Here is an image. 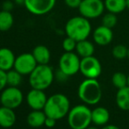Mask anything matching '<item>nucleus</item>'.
I'll use <instances>...</instances> for the list:
<instances>
[{"label":"nucleus","instance_id":"nucleus-29","mask_svg":"<svg viewBox=\"0 0 129 129\" xmlns=\"http://www.w3.org/2000/svg\"><path fill=\"white\" fill-rule=\"evenodd\" d=\"M65 5L71 9H76L80 6L82 0H64Z\"/></svg>","mask_w":129,"mask_h":129},{"label":"nucleus","instance_id":"nucleus-3","mask_svg":"<svg viewBox=\"0 0 129 129\" xmlns=\"http://www.w3.org/2000/svg\"><path fill=\"white\" fill-rule=\"evenodd\" d=\"M77 94L79 99L87 105H97L102 98V89L97 79L86 78L80 83Z\"/></svg>","mask_w":129,"mask_h":129},{"label":"nucleus","instance_id":"nucleus-34","mask_svg":"<svg viewBox=\"0 0 129 129\" xmlns=\"http://www.w3.org/2000/svg\"><path fill=\"white\" fill-rule=\"evenodd\" d=\"M16 4H19V5H24L25 0H14Z\"/></svg>","mask_w":129,"mask_h":129},{"label":"nucleus","instance_id":"nucleus-5","mask_svg":"<svg viewBox=\"0 0 129 129\" xmlns=\"http://www.w3.org/2000/svg\"><path fill=\"white\" fill-rule=\"evenodd\" d=\"M68 123L72 129H86L92 123L91 110L84 105H78L70 110Z\"/></svg>","mask_w":129,"mask_h":129},{"label":"nucleus","instance_id":"nucleus-1","mask_svg":"<svg viewBox=\"0 0 129 129\" xmlns=\"http://www.w3.org/2000/svg\"><path fill=\"white\" fill-rule=\"evenodd\" d=\"M70 110V103L67 96L61 93H56L48 98V100L43 109L47 117L61 119L68 115Z\"/></svg>","mask_w":129,"mask_h":129},{"label":"nucleus","instance_id":"nucleus-10","mask_svg":"<svg viewBox=\"0 0 129 129\" xmlns=\"http://www.w3.org/2000/svg\"><path fill=\"white\" fill-rule=\"evenodd\" d=\"M37 65L38 63L32 53H23L16 57L13 69L22 76H29Z\"/></svg>","mask_w":129,"mask_h":129},{"label":"nucleus","instance_id":"nucleus-15","mask_svg":"<svg viewBox=\"0 0 129 129\" xmlns=\"http://www.w3.org/2000/svg\"><path fill=\"white\" fill-rule=\"evenodd\" d=\"M16 122V114L13 109L2 105L0 107V126L11 128Z\"/></svg>","mask_w":129,"mask_h":129},{"label":"nucleus","instance_id":"nucleus-12","mask_svg":"<svg viewBox=\"0 0 129 129\" xmlns=\"http://www.w3.org/2000/svg\"><path fill=\"white\" fill-rule=\"evenodd\" d=\"M48 100L44 90L33 89L27 93L26 102L33 110H43Z\"/></svg>","mask_w":129,"mask_h":129},{"label":"nucleus","instance_id":"nucleus-6","mask_svg":"<svg viewBox=\"0 0 129 129\" xmlns=\"http://www.w3.org/2000/svg\"><path fill=\"white\" fill-rule=\"evenodd\" d=\"M80 56L77 53L65 52L59 60V69L67 76L71 77L80 71Z\"/></svg>","mask_w":129,"mask_h":129},{"label":"nucleus","instance_id":"nucleus-24","mask_svg":"<svg viewBox=\"0 0 129 129\" xmlns=\"http://www.w3.org/2000/svg\"><path fill=\"white\" fill-rule=\"evenodd\" d=\"M112 84L118 89L127 86V76L122 72H116L112 75Z\"/></svg>","mask_w":129,"mask_h":129},{"label":"nucleus","instance_id":"nucleus-8","mask_svg":"<svg viewBox=\"0 0 129 129\" xmlns=\"http://www.w3.org/2000/svg\"><path fill=\"white\" fill-rule=\"evenodd\" d=\"M24 96L18 87H5L0 94L1 105L9 108L15 109L22 104Z\"/></svg>","mask_w":129,"mask_h":129},{"label":"nucleus","instance_id":"nucleus-26","mask_svg":"<svg viewBox=\"0 0 129 129\" xmlns=\"http://www.w3.org/2000/svg\"><path fill=\"white\" fill-rule=\"evenodd\" d=\"M118 23V18L116 14L112 13V12H107L102 18V25L109 28H113L114 26L117 25Z\"/></svg>","mask_w":129,"mask_h":129},{"label":"nucleus","instance_id":"nucleus-4","mask_svg":"<svg viewBox=\"0 0 129 129\" xmlns=\"http://www.w3.org/2000/svg\"><path fill=\"white\" fill-rule=\"evenodd\" d=\"M54 79V70L48 64H38L29 75V83L33 89L45 90Z\"/></svg>","mask_w":129,"mask_h":129},{"label":"nucleus","instance_id":"nucleus-19","mask_svg":"<svg viewBox=\"0 0 129 129\" xmlns=\"http://www.w3.org/2000/svg\"><path fill=\"white\" fill-rule=\"evenodd\" d=\"M76 52L80 57H88V56L93 55L94 52H95V47L91 41H88V40H83V41H77Z\"/></svg>","mask_w":129,"mask_h":129},{"label":"nucleus","instance_id":"nucleus-17","mask_svg":"<svg viewBox=\"0 0 129 129\" xmlns=\"http://www.w3.org/2000/svg\"><path fill=\"white\" fill-rule=\"evenodd\" d=\"M46 119H47V115L44 112V111L33 110L28 114V116H27L26 121H27V124L31 127L38 128L44 126Z\"/></svg>","mask_w":129,"mask_h":129},{"label":"nucleus","instance_id":"nucleus-30","mask_svg":"<svg viewBox=\"0 0 129 129\" xmlns=\"http://www.w3.org/2000/svg\"><path fill=\"white\" fill-rule=\"evenodd\" d=\"M54 77H55L59 82H64V81H66V80L68 79L69 76H67L64 72H62L59 69V70L55 72V74H54Z\"/></svg>","mask_w":129,"mask_h":129},{"label":"nucleus","instance_id":"nucleus-25","mask_svg":"<svg viewBox=\"0 0 129 129\" xmlns=\"http://www.w3.org/2000/svg\"><path fill=\"white\" fill-rule=\"evenodd\" d=\"M128 48H126L125 45L119 44L113 47L112 50V54L115 59L118 60H123L127 57Z\"/></svg>","mask_w":129,"mask_h":129},{"label":"nucleus","instance_id":"nucleus-36","mask_svg":"<svg viewBox=\"0 0 129 129\" xmlns=\"http://www.w3.org/2000/svg\"><path fill=\"white\" fill-rule=\"evenodd\" d=\"M86 129H98V128L95 127V126H88Z\"/></svg>","mask_w":129,"mask_h":129},{"label":"nucleus","instance_id":"nucleus-13","mask_svg":"<svg viewBox=\"0 0 129 129\" xmlns=\"http://www.w3.org/2000/svg\"><path fill=\"white\" fill-rule=\"evenodd\" d=\"M93 40L94 42L99 46H107L113 40L112 29L103 26V25L98 26L93 32Z\"/></svg>","mask_w":129,"mask_h":129},{"label":"nucleus","instance_id":"nucleus-32","mask_svg":"<svg viewBox=\"0 0 129 129\" xmlns=\"http://www.w3.org/2000/svg\"><path fill=\"white\" fill-rule=\"evenodd\" d=\"M55 123H56V119H53V118H50V117H47L46 120H45L44 126L48 128H52L55 126Z\"/></svg>","mask_w":129,"mask_h":129},{"label":"nucleus","instance_id":"nucleus-18","mask_svg":"<svg viewBox=\"0 0 129 129\" xmlns=\"http://www.w3.org/2000/svg\"><path fill=\"white\" fill-rule=\"evenodd\" d=\"M32 54L38 64H48L51 58L50 51L44 45H38L33 49Z\"/></svg>","mask_w":129,"mask_h":129},{"label":"nucleus","instance_id":"nucleus-22","mask_svg":"<svg viewBox=\"0 0 129 129\" xmlns=\"http://www.w3.org/2000/svg\"><path fill=\"white\" fill-rule=\"evenodd\" d=\"M13 16L11 12L2 10L0 12V31L6 32L9 31L13 26Z\"/></svg>","mask_w":129,"mask_h":129},{"label":"nucleus","instance_id":"nucleus-11","mask_svg":"<svg viewBox=\"0 0 129 129\" xmlns=\"http://www.w3.org/2000/svg\"><path fill=\"white\" fill-rule=\"evenodd\" d=\"M56 0H25L24 5L34 15H44L53 10Z\"/></svg>","mask_w":129,"mask_h":129},{"label":"nucleus","instance_id":"nucleus-2","mask_svg":"<svg viewBox=\"0 0 129 129\" xmlns=\"http://www.w3.org/2000/svg\"><path fill=\"white\" fill-rule=\"evenodd\" d=\"M67 36L73 38L77 41L87 40L91 33V25L88 19L83 16H76L67 21L65 25Z\"/></svg>","mask_w":129,"mask_h":129},{"label":"nucleus","instance_id":"nucleus-33","mask_svg":"<svg viewBox=\"0 0 129 129\" xmlns=\"http://www.w3.org/2000/svg\"><path fill=\"white\" fill-rule=\"evenodd\" d=\"M102 129H120L119 127H118L117 126H114V125H105L103 126Z\"/></svg>","mask_w":129,"mask_h":129},{"label":"nucleus","instance_id":"nucleus-7","mask_svg":"<svg viewBox=\"0 0 129 129\" xmlns=\"http://www.w3.org/2000/svg\"><path fill=\"white\" fill-rule=\"evenodd\" d=\"M105 9V3L102 0H82L78 7L80 15L88 19L100 17Z\"/></svg>","mask_w":129,"mask_h":129},{"label":"nucleus","instance_id":"nucleus-40","mask_svg":"<svg viewBox=\"0 0 129 129\" xmlns=\"http://www.w3.org/2000/svg\"><path fill=\"white\" fill-rule=\"evenodd\" d=\"M0 104H1V101H0Z\"/></svg>","mask_w":129,"mask_h":129},{"label":"nucleus","instance_id":"nucleus-37","mask_svg":"<svg viewBox=\"0 0 129 129\" xmlns=\"http://www.w3.org/2000/svg\"><path fill=\"white\" fill-rule=\"evenodd\" d=\"M127 86H129V75L127 76Z\"/></svg>","mask_w":129,"mask_h":129},{"label":"nucleus","instance_id":"nucleus-39","mask_svg":"<svg viewBox=\"0 0 129 129\" xmlns=\"http://www.w3.org/2000/svg\"><path fill=\"white\" fill-rule=\"evenodd\" d=\"M3 129H10V128H3Z\"/></svg>","mask_w":129,"mask_h":129},{"label":"nucleus","instance_id":"nucleus-27","mask_svg":"<svg viewBox=\"0 0 129 129\" xmlns=\"http://www.w3.org/2000/svg\"><path fill=\"white\" fill-rule=\"evenodd\" d=\"M77 41L74 40L73 38L67 36L62 41V48L65 52H73L76 50Z\"/></svg>","mask_w":129,"mask_h":129},{"label":"nucleus","instance_id":"nucleus-31","mask_svg":"<svg viewBox=\"0 0 129 129\" xmlns=\"http://www.w3.org/2000/svg\"><path fill=\"white\" fill-rule=\"evenodd\" d=\"M2 7H3V10L7 11V12H11V11L13 9V3L10 0H6L3 3L2 5Z\"/></svg>","mask_w":129,"mask_h":129},{"label":"nucleus","instance_id":"nucleus-23","mask_svg":"<svg viewBox=\"0 0 129 129\" xmlns=\"http://www.w3.org/2000/svg\"><path fill=\"white\" fill-rule=\"evenodd\" d=\"M6 80L8 86L18 87L22 81V75L16 70L12 69V70L6 71Z\"/></svg>","mask_w":129,"mask_h":129},{"label":"nucleus","instance_id":"nucleus-20","mask_svg":"<svg viewBox=\"0 0 129 129\" xmlns=\"http://www.w3.org/2000/svg\"><path fill=\"white\" fill-rule=\"evenodd\" d=\"M116 103L118 107L121 110H129V86L119 89L116 94Z\"/></svg>","mask_w":129,"mask_h":129},{"label":"nucleus","instance_id":"nucleus-14","mask_svg":"<svg viewBox=\"0 0 129 129\" xmlns=\"http://www.w3.org/2000/svg\"><path fill=\"white\" fill-rule=\"evenodd\" d=\"M15 59V54L10 48H0V70L8 71V70L13 69Z\"/></svg>","mask_w":129,"mask_h":129},{"label":"nucleus","instance_id":"nucleus-21","mask_svg":"<svg viewBox=\"0 0 129 129\" xmlns=\"http://www.w3.org/2000/svg\"><path fill=\"white\" fill-rule=\"evenodd\" d=\"M105 7L109 12L119 14L126 9V0H105Z\"/></svg>","mask_w":129,"mask_h":129},{"label":"nucleus","instance_id":"nucleus-38","mask_svg":"<svg viewBox=\"0 0 129 129\" xmlns=\"http://www.w3.org/2000/svg\"><path fill=\"white\" fill-rule=\"evenodd\" d=\"M127 57H128V59H129V48H128V53H127Z\"/></svg>","mask_w":129,"mask_h":129},{"label":"nucleus","instance_id":"nucleus-16","mask_svg":"<svg viewBox=\"0 0 129 129\" xmlns=\"http://www.w3.org/2000/svg\"><path fill=\"white\" fill-rule=\"evenodd\" d=\"M110 119V112L106 108L99 106L91 111V120L96 126H105Z\"/></svg>","mask_w":129,"mask_h":129},{"label":"nucleus","instance_id":"nucleus-35","mask_svg":"<svg viewBox=\"0 0 129 129\" xmlns=\"http://www.w3.org/2000/svg\"><path fill=\"white\" fill-rule=\"evenodd\" d=\"M126 9L129 10V0H126Z\"/></svg>","mask_w":129,"mask_h":129},{"label":"nucleus","instance_id":"nucleus-28","mask_svg":"<svg viewBox=\"0 0 129 129\" xmlns=\"http://www.w3.org/2000/svg\"><path fill=\"white\" fill-rule=\"evenodd\" d=\"M7 85L6 80V71L3 70H0V91L4 90Z\"/></svg>","mask_w":129,"mask_h":129},{"label":"nucleus","instance_id":"nucleus-9","mask_svg":"<svg viewBox=\"0 0 129 129\" xmlns=\"http://www.w3.org/2000/svg\"><path fill=\"white\" fill-rule=\"evenodd\" d=\"M80 72L86 78L97 79L102 72L100 61L93 55L82 58L80 62Z\"/></svg>","mask_w":129,"mask_h":129}]
</instances>
